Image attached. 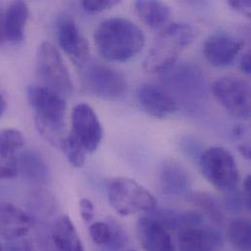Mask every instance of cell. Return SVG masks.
<instances>
[{"label": "cell", "mask_w": 251, "mask_h": 251, "mask_svg": "<svg viewBox=\"0 0 251 251\" xmlns=\"http://www.w3.org/2000/svg\"><path fill=\"white\" fill-rule=\"evenodd\" d=\"M100 54L112 62H126L143 49L145 34L142 29L125 18H112L100 24L94 33Z\"/></svg>", "instance_id": "6da1fadb"}, {"label": "cell", "mask_w": 251, "mask_h": 251, "mask_svg": "<svg viewBox=\"0 0 251 251\" xmlns=\"http://www.w3.org/2000/svg\"><path fill=\"white\" fill-rule=\"evenodd\" d=\"M27 99L39 134L52 146L62 147L66 138L64 97L43 86L32 85L28 88Z\"/></svg>", "instance_id": "7a4b0ae2"}, {"label": "cell", "mask_w": 251, "mask_h": 251, "mask_svg": "<svg viewBox=\"0 0 251 251\" xmlns=\"http://www.w3.org/2000/svg\"><path fill=\"white\" fill-rule=\"evenodd\" d=\"M196 36V29L188 24L172 23L164 26L144 61V70L150 74L167 72L176 64L180 54Z\"/></svg>", "instance_id": "3957f363"}, {"label": "cell", "mask_w": 251, "mask_h": 251, "mask_svg": "<svg viewBox=\"0 0 251 251\" xmlns=\"http://www.w3.org/2000/svg\"><path fill=\"white\" fill-rule=\"evenodd\" d=\"M163 74V87L178 105L195 112L206 103L207 83L202 71L197 65L181 63Z\"/></svg>", "instance_id": "277c9868"}, {"label": "cell", "mask_w": 251, "mask_h": 251, "mask_svg": "<svg viewBox=\"0 0 251 251\" xmlns=\"http://www.w3.org/2000/svg\"><path fill=\"white\" fill-rule=\"evenodd\" d=\"M108 198L113 208L123 216L150 212L156 207L153 195L138 182L127 177H119L111 181Z\"/></svg>", "instance_id": "5b68a950"}, {"label": "cell", "mask_w": 251, "mask_h": 251, "mask_svg": "<svg viewBox=\"0 0 251 251\" xmlns=\"http://www.w3.org/2000/svg\"><path fill=\"white\" fill-rule=\"evenodd\" d=\"M35 70L40 86L63 97L72 94L73 83L69 70L52 43L44 41L38 46Z\"/></svg>", "instance_id": "8992f818"}, {"label": "cell", "mask_w": 251, "mask_h": 251, "mask_svg": "<svg viewBox=\"0 0 251 251\" xmlns=\"http://www.w3.org/2000/svg\"><path fill=\"white\" fill-rule=\"evenodd\" d=\"M200 167L203 177L216 189L231 191L240 181L237 161L230 151L222 147H211L200 156Z\"/></svg>", "instance_id": "52a82bcc"}, {"label": "cell", "mask_w": 251, "mask_h": 251, "mask_svg": "<svg viewBox=\"0 0 251 251\" xmlns=\"http://www.w3.org/2000/svg\"><path fill=\"white\" fill-rule=\"evenodd\" d=\"M83 89L95 97L115 100L123 97L127 90L125 75L103 64L86 66L81 76Z\"/></svg>", "instance_id": "ba28073f"}, {"label": "cell", "mask_w": 251, "mask_h": 251, "mask_svg": "<svg viewBox=\"0 0 251 251\" xmlns=\"http://www.w3.org/2000/svg\"><path fill=\"white\" fill-rule=\"evenodd\" d=\"M212 92L216 100L234 117L249 120L251 118V84L240 76L218 78Z\"/></svg>", "instance_id": "9c48e42d"}, {"label": "cell", "mask_w": 251, "mask_h": 251, "mask_svg": "<svg viewBox=\"0 0 251 251\" xmlns=\"http://www.w3.org/2000/svg\"><path fill=\"white\" fill-rule=\"evenodd\" d=\"M73 133L87 152H94L103 139V127L95 111L87 104L76 105L72 114Z\"/></svg>", "instance_id": "30bf717a"}, {"label": "cell", "mask_w": 251, "mask_h": 251, "mask_svg": "<svg viewBox=\"0 0 251 251\" xmlns=\"http://www.w3.org/2000/svg\"><path fill=\"white\" fill-rule=\"evenodd\" d=\"M58 41L76 67L84 68L86 66L90 56L89 44L72 18H63L59 22Z\"/></svg>", "instance_id": "8fae6325"}, {"label": "cell", "mask_w": 251, "mask_h": 251, "mask_svg": "<svg viewBox=\"0 0 251 251\" xmlns=\"http://www.w3.org/2000/svg\"><path fill=\"white\" fill-rule=\"evenodd\" d=\"M138 99L143 110L150 116L165 119L178 111V104L172 95L163 87L147 83L138 90Z\"/></svg>", "instance_id": "7c38bea8"}, {"label": "cell", "mask_w": 251, "mask_h": 251, "mask_svg": "<svg viewBox=\"0 0 251 251\" xmlns=\"http://www.w3.org/2000/svg\"><path fill=\"white\" fill-rule=\"evenodd\" d=\"M244 46V41L225 32L210 35L203 44V54L214 67L222 68L231 65Z\"/></svg>", "instance_id": "4fadbf2b"}, {"label": "cell", "mask_w": 251, "mask_h": 251, "mask_svg": "<svg viewBox=\"0 0 251 251\" xmlns=\"http://www.w3.org/2000/svg\"><path fill=\"white\" fill-rule=\"evenodd\" d=\"M177 243L180 251H220L224 246L222 235L203 224L180 231Z\"/></svg>", "instance_id": "5bb4252c"}, {"label": "cell", "mask_w": 251, "mask_h": 251, "mask_svg": "<svg viewBox=\"0 0 251 251\" xmlns=\"http://www.w3.org/2000/svg\"><path fill=\"white\" fill-rule=\"evenodd\" d=\"M137 237L145 251H174L171 232L151 215L139 219Z\"/></svg>", "instance_id": "9a60e30c"}, {"label": "cell", "mask_w": 251, "mask_h": 251, "mask_svg": "<svg viewBox=\"0 0 251 251\" xmlns=\"http://www.w3.org/2000/svg\"><path fill=\"white\" fill-rule=\"evenodd\" d=\"M25 144L23 134L14 128L0 131V179L15 178L20 151Z\"/></svg>", "instance_id": "2e32d148"}, {"label": "cell", "mask_w": 251, "mask_h": 251, "mask_svg": "<svg viewBox=\"0 0 251 251\" xmlns=\"http://www.w3.org/2000/svg\"><path fill=\"white\" fill-rule=\"evenodd\" d=\"M31 227L30 217L10 202H0V237L12 242L26 236Z\"/></svg>", "instance_id": "e0dca14e"}, {"label": "cell", "mask_w": 251, "mask_h": 251, "mask_svg": "<svg viewBox=\"0 0 251 251\" xmlns=\"http://www.w3.org/2000/svg\"><path fill=\"white\" fill-rule=\"evenodd\" d=\"M158 178L162 193L170 197H181L187 194L191 186L189 172L181 163L175 160L163 162Z\"/></svg>", "instance_id": "ac0fdd59"}, {"label": "cell", "mask_w": 251, "mask_h": 251, "mask_svg": "<svg viewBox=\"0 0 251 251\" xmlns=\"http://www.w3.org/2000/svg\"><path fill=\"white\" fill-rule=\"evenodd\" d=\"M51 240L57 251H84L80 237L67 215L58 217L51 228Z\"/></svg>", "instance_id": "d6986e66"}, {"label": "cell", "mask_w": 251, "mask_h": 251, "mask_svg": "<svg viewBox=\"0 0 251 251\" xmlns=\"http://www.w3.org/2000/svg\"><path fill=\"white\" fill-rule=\"evenodd\" d=\"M28 19V7L23 1H15L9 5L4 15V36L13 44L23 42L25 28Z\"/></svg>", "instance_id": "ffe728a7"}, {"label": "cell", "mask_w": 251, "mask_h": 251, "mask_svg": "<svg viewBox=\"0 0 251 251\" xmlns=\"http://www.w3.org/2000/svg\"><path fill=\"white\" fill-rule=\"evenodd\" d=\"M135 11L143 23L152 29L163 27L170 17L167 4L154 0H139L134 3Z\"/></svg>", "instance_id": "44dd1931"}, {"label": "cell", "mask_w": 251, "mask_h": 251, "mask_svg": "<svg viewBox=\"0 0 251 251\" xmlns=\"http://www.w3.org/2000/svg\"><path fill=\"white\" fill-rule=\"evenodd\" d=\"M18 170L28 181L35 184L45 183L48 177V168L44 159L35 151L20 152Z\"/></svg>", "instance_id": "7402d4cb"}, {"label": "cell", "mask_w": 251, "mask_h": 251, "mask_svg": "<svg viewBox=\"0 0 251 251\" xmlns=\"http://www.w3.org/2000/svg\"><path fill=\"white\" fill-rule=\"evenodd\" d=\"M189 201L214 223L218 225L224 223L225 215L222 205L213 196L207 193L196 192L189 196Z\"/></svg>", "instance_id": "603a6c76"}, {"label": "cell", "mask_w": 251, "mask_h": 251, "mask_svg": "<svg viewBox=\"0 0 251 251\" xmlns=\"http://www.w3.org/2000/svg\"><path fill=\"white\" fill-rule=\"evenodd\" d=\"M228 237L238 251H251V224L248 218L234 219L228 226Z\"/></svg>", "instance_id": "cb8c5ba5"}, {"label": "cell", "mask_w": 251, "mask_h": 251, "mask_svg": "<svg viewBox=\"0 0 251 251\" xmlns=\"http://www.w3.org/2000/svg\"><path fill=\"white\" fill-rule=\"evenodd\" d=\"M69 162L75 168L82 167L86 160V151L76 136L71 132L64 140L62 146Z\"/></svg>", "instance_id": "d4e9b609"}, {"label": "cell", "mask_w": 251, "mask_h": 251, "mask_svg": "<svg viewBox=\"0 0 251 251\" xmlns=\"http://www.w3.org/2000/svg\"><path fill=\"white\" fill-rule=\"evenodd\" d=\"M89 235L92 242L101 248H107L113 238V228L111 223L95 222L89 228Z\"/></svg>", "instance_id": "484cf974"}, {"label": "cell", "mask_w": 251, "mask_h": 251, "mask_svg": "<svg viewBox=\"0 0 251 251\" xmlns=\"http://www.w3.org/2000/svg\"><path fill=\"white\" fill-rule=\"evenodd\" d=\"M7 249L8 251H55L43 242L24 238L12 241Z\"/></svg>", "instance_id": "4316f807"}, {"label": "cell", "mask_w": 251, "mask_h": 251, "mask_svg": "<svg viewBox=\"0 0 251 251\" xmlns=\"http://www.w3.org/2000/svg\"><path fill=\"white\" fill-rule=\"evenodd\" d=\"M121 1L117 0H88L82 1L81 5L83 9L90 13H99L106 10H109L117 5H119Z\"/></svg>", "instance_id": "83f0119b"}, {"label": "cell", "mask_w": 251, "mask_h": 251, "mask_svg": "<svg viewBox=\"0 0 251 251\" xmlns=\"http://www.w3.org/2000/svg\"><path fill=\"white\" fill-rule=\"evenodd\" d=\"M229 194L225 199L226 208L232 212L241 211L244 206H246V201L243 196V193L239 191H235V189L228 191Z\"/></svg>", "instance_id": "f1b7e54d"}, {"label": "cell", "mask_w": 251, "mask_h": 251, "mask_svg": "<svg viewBox=\"0 0 251 251\" xmlns=\"http://www.w3.org/2000/svg\"><path fill=\"white\" fill-rule=\"evenodd\" d=\"M111 224L113 228V238L106 250L109 251H121L126 246L127 241L126 233L116 222H111Z\"/></svg>", "instance_id": "f546056e"}, {"label": "cell", "mask_w": 251, "mask_h": 251, "mask_svg": "<svg viewBox=\"0 0 251 251\" xmlns=\"http://www.w3.org/2000/svg\"><path fill=\"white\" fill-rule=\"evenodd\" d=\"M79 211L84 222L89 223L93 220L95 214V207L93 202L88 199H81L79 201Z\"/></svg>", "instance_id": "4dcf8cb0"}, {"label": "cell", "mask_w": 251, "mask_h": 251, "mask_svg": "<svg viewBox=\"0 0 251 251\" xmlns=\"http://www.w3.org/2000/svg\"><path fill=\"white\" fill-rule=\"evenodd\" d=\"M228 4L235 11L245 15L248 18L251 16V2L250 0H230Z\"/></svg>", "instance_id": "1f68e13d"}, {"label": "cell", "mask_w": 251, "mask_h": 251, "mask_svg": "<svg viewBox=\"0 0 251 251\" xmlns=\"http://www.w3.org/2000/svg\"><path fill=\"white\" fill-rule=\"evenodd\" d=\"M251 175H248L244 181V192H243V196L246 201V207L249 211L251 210Z\"/></svg>", "instance_id": "d6a6232c"}, {"label": "cell", "mask_w": 251, "mask_h": 251, "mask_svg": "<svg viewBox=\"0 0 251 251\" xmlns=\"http://www.w3.org/2000/svg\"><path fill=\"white\" fill-rule=\"evenodd\" d=\"M241 70H242L245 74L251 75V52H250V51H248L247 53H245V54L243 55V58H242V61H241Z\"/></svg>", "instance_id": "836d02e7"}, {"label": "cell", "mask_w": 251, "mask_h": 251, "mask_svg": "<svg viewBox=\"0 0 251 251\" xmlns=\"http://www.w3.org/2000/svg\"><path fill=\"white\" fill-rule=\"evenodd\" d=\"M238 150L241 152V154L247 158V159H251V146L249 143H244V144H240L238 146Z\"/></svg>", "instance_id": "e575fe53"}, {"label": "cell", "mask_w": 251, "mask_h": 251, "mask_svg": "<svg viewBox=\"0 0 251 251\" xmlns=\"http://www.w3.org/2000/svg\"><path fill=\"white\" fill-rule=\"evenodd\" d=\"M248 130L244 126H236L233 130V136L235 139H242L246 134Z\"/></svg>", "instance_id": "d590c367"}, {"label": "cell", "mask_w": 251, "mask_h": 251, "mask_svg": "<svg viewBox=\"0 0 251 251\" xmlns=\"http://www.w3.org/2000/svg\"><path fill=\"white\" fill-rule=\"evenodd\" d=\"M4 40H5V36H4V16L2 14L1 7H0V45L3 44Z\"/></svg>", "instance_id": "8d00e7d4"}, {"label": "cell", "mask_w": 251, "mask_h": 251, "mask_svg": "<svg viewBox=\"0 0 251 251\" xmlns=\"http://www.w3.org/2000/svg\"><path fill=\"white\" fill-rule=\"evenodd\" d=\"M5 109H6V103H5V100L3 99L2 95L0 94V118L2 117Z\"/></svg>", "instance_id": "74e56055"}, {"label": "cell", "mask_w": 251, "mask_h": 251, "mask_svg": "<svg viewBox=\"0 0 251 251\" xmlns=\"http://www.w3.org/2000/svg\"><path fill=\"white\" fill-rule=\"evenodd\" d=\"M0 251H3V247L1 246V244H0Z\"/></svg>", "instance_id": "f35d334b"}, {"label": "cell", "mask_w": 251, "mask_h": 251, "mask_svg": "<svg viewBox=\"0 0 251 251\" xmlns=\"http://www.w3.org/2000/svg\"></svg>", "instance_id": "ab89813d"}]
</instances>
